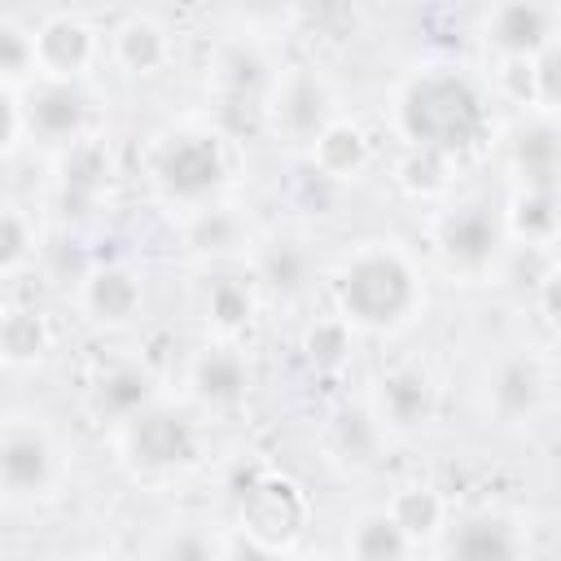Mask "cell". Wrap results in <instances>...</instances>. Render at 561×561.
<instances>
[{
	"label": "cell",
	"instance_id": "ba28073f",
	"mask_svg": "<svg viewBox=\"0 0 561 561\" xmlns=\"http://www.w3.org/2000/svg\"><path fill=\"white\" fill-rule=\"evenodd\" d=\"M35 53L44 79H79L96 57V31L79 13H48L35 26Z\"/></svg>",
	"mask_w": 561,
	"mask_h": 561
},
{
	"label": "cell",
	"instance_id": "5b68a950",
	"mask_svg": "<svg viewBox=\"0 0 561 561\" xmlns=\"http://www.w3.org/2000/svg\"><path fill=\"white\" fill-rule=\"evenodd\" d=\"M57 478V447L44 425L26 416H9L0 434V482L13 500L44 495Z\"/></svg>",
	"mask_w": 561,
	"mask_h": 561
},
{
	"label": "cell",
	"instance_id": "3957f363",
	"mask_svg": "<svg viewBox=\"0 0 561 561\" xmlns=\"http://www.w3.org/2000/svg\"><path fill=\"white\" fill-rule=\"evenodd\" d=\"M153 180L171 202H206L228 180V158L210 131H175L153 162Z\"/></svg>",
	"mask_w": 561,
	"mask_h": 561
},
{
	"label": "cell",
	"instance_id": "836d02e7",
	"mask_svg": "<svg viewBox=\"0 0 561 561\" xmlns=\"http://www.w3.org/2000/svg\"><path fill=\"white\" fill-rule=\"evenodd\" d=\"M158 561H224V552L202 530H175V535H167Z\"/></svg>",
	"mask_w": 561,
	"mask_h": 561
},
{
	"label": "cell",
	"instance_id": "e0dca14e",
	"mask_svg": "<svg viewBox=\"0 0 561 561\" xmlns=\"http://www.w3.org/2000/svg\"><path fill=\"white\" fill-rule=\"evenodd\" d=\"M83 307L96 324H127L140 311V280L127 267H96L83 280Z\"/></svg>",
	"mask_w": 561,
	"mask_h": 561
},
{
	"label": "cell",
	"instance_id": "8992f818",
	"mask_svg": "<svg viewBox=\"0 0 561 561\" xmlns=\"http://www.w3.org/2000/svg\"><path fill=\"white\" fill-rule=\"evenodd\" d=\"M197 425L184 412L149 408L136 421H127V456L140 469H180L197 460Z\"/></svg>",
	"mask_w": 561,
	"mask_h": 561
},
{
	"label": "cell",
	"instance_id": "d6986e66",
	"mask_svg": "<svg viewBox=\"0 0 561 561\" xmlns=\"http://www.w3.org/2000/svg\"><path fill=\"white\" fill-rule=\"evenodd\" d=\"M311 162H316V171L324 180H351V175H359L368 167V140H364V131L355 123L333 118L320 131V140L311 145Z\"/></svg>",
	"mask_w": 561,
	"mask_h": 561
},
{
	"label": "cell",
	"instance_id": "f546056e",
	"mask_svg": "<svg viewBox=\"0 0 561 561\" xmlns=\"http://www.w3.org/2000/svg\"><path fill=\"white\" fill-rule=\"evenodd\" d=\"M447 153H438V149H408L403 153V162H399V180H403V188H412V193H434V188H443L447 184Z\"/></svg>",
	"mask_w": 561,
	"mask_h": 561
},
{
	"label": "cell",
	"instance_id": "1f68e13d",
	"mask_svg": "<svg viewBox=\"0 0 561 561\" xmlns=\"http://www.w3.org/2000/svg\"><path fill=\"white\" fill-rule=\"evenodd\" d=\"M31 245H35L31 219H26L18 206H9L4 219H0V267H4V272H18L22 259L31 254Z\"/></svg>",
	"mask_w": 561,
	"mask_h": 561
},
{
	"label": "cell",
	"instance_id": "83f0119b",
	"mask_svg": "<svg viewBox=\"0 0 561 561\" xmlns=\"http://www.w3.org/2000/svg\"><path fill=\"white\" fill-rule=\"evenodd\" d=\"M250 311H254V294H250L245 280H237V276H219V280L206 289V316H210L224 333L241 329V324L250 320Z\"/></svg>",
	"mask_w": 561,
	"mask_h": 561
},
{
	"label": "cell",
	"instance_id": "52a82bcc",
	"mask_svg": "<svg viewBox=\"0 0 561 561\" xmlns=\"http://www.w3.org/2000/svg\"><path fill=\"white\" fill-rule=\"evenodd\" d=\"M26 105V127L44 145H79L83 118H88V96L70 79H39L22 92Z\"/></svg>",
	"mask_w": 561,
	"mask_h": 561
},
{
	"label": "cell",
	"instance_id": "ffe728a7",
	"mask_svg": "<svg viewBox=\"0 0 561 561\" xmlns=\"http://www.w3.org/2000/svg\"><path fill=\"white\" fill-rule=\"evenodd\" d=\"M508 228L526 241V245H543L561 232V197L552 188H522L508 206Z\"/></svg>",
	"mask_w": 561,
	"mask_h": 561
},
{
	"label": "cell",
	"instance_id": "6da1fadb",
	"mask_svg": "<svg viewBox=\"0 0 561 561\" xmlns=\"http://www.w3.org/2000/svg\"><path fill=\"white\" fill-rule=\"evenodd\" d=\"M399 127L416 149H438V153H460L469 149L482 127V92L451 66H430L408 79L399 96Z\"/></svg>",
	"mask_w": 561,
	"mask_h": 561
},
{
	"label": "cell",
	"instance_id": "30bf717a",
	"mask_svg": "<svg viewBox=\"0 0 561 561\" xmlns=\"http://www.w3.org/2000/svg\"><path fill=\"white\" fill-rule=\"evenodd\" d=\"M557 13L543 4H500L486 18V39L500 57H539L557 39Z\"/></svg>",
	"mask_w": 561,
	"mask_h": 561
},
{
	"label": "cell",
	"instance_id": "8d00e7d4",
	"mask_svg": "<svg viewBox=\"0 0 561 561\" xmlns=\"http://www.w3.org/2000/svg\"><path fill=\"white\" fill-rule=\"evenodd\" d=\"M539 307L552 324H561V267H548L539 280Z\"/></svg>",
	"mask_w": 561,
	"mask_h": 561
},
{
	"label": "cell",
	"instance_id": "44dd1931",
	"mask_svg": "<svg viewBox=\"0 0 561 561\" xmlns=\"http://www.w3.org/2000/svg\"><path fill=\"white\" fill-rule=\"evenodd\" d=\"M351 561H408V548L412 539L399 530V522L381 508V513H364L355 526H351Z\"/></svg>",
	"mask_w": 561,
	"mask_h": 561
},
{
	"label": "cell",
	"instance_id": "5bb4252c",
	"mask_svg": "<svg viewBox=\"0 0 561 561\" xmlns=\"http://www.w3.org/2000/svg\"><path fill=\"white\" fill-rule=\"evenodd\" d=\"M513 171L522 180V188H552L561 180V127L539 118L517 127L513 136Z\"/></svg>",
	"mask_w": 561,
	"mask_h": 561
},
{
	"label": "cell",
	"instance_id": "d6a6232c",
	"mask_svg": "<svg viewBox=\"0 0 561 561\" xmlns=\"http://www.w3.org/2000/svg\"><path fill=\"white\" fill-rule=\"evenodd\" d=\"M535 105L548 114H561V39H552L535 57Z\"/></svg>",
	"mask_w": 561,
	"mask_h": 561
},
{
	"label": "cell",
	"instance_id": "9c48e42d",
	"mask_svg": "<svg viewBox=\"0 0 561 561\" xmlns=\"http://www.w3.org/2000/svg\"><path fill=\"white\" fill-rule=\"evenodd\" d=\"M272 114H276V127L285 136L316 145L320 131L333 123V96H329V88L311 70H294V75L276 79V105H272Z\"/></svg>",
	"mask_w": 561,
	"mask_h": 561
},
{
	"label": "cell",
	"instance_id": "f35d334b",
	"mask_svg": "<svg viewBox=\"0 0 561 561\" xmlns=\"http://www.w3.org/2000/svg\"><path fill=\"white\" fill-rule=\"evenodd\" d=\"M298 561H329V557H298Z\"/></svg>",
	"mask_w": 561,
	"mask_h": 561
},
{
	"label": "cell",
	"instance_id": "f1b7e54d",
	"mask_svg": "<svg viewBox=\"0 0 561 561\" xmlns=\"http://www.w3.org/2000/svg\"><path fill=\"white\" fill-rule=\"evenodd\" d=\"M307 359L316 368H342L351 359V324L346 320H320L307 329Z\"/></svg>",
	"mask_w": 561,
	"mask_h": 561
},
{
	"label": "cell",
	"instance_id": "8fae6325",
	"mask_svg": "<svg viewBox=\"0 0 561 561\" xmlns=\"http://www.w3.org/2000/svg\"><path fill=\"white\" fill-rule=\"evenodd\" d=\"M438 245H443L447 263H456L465 272H478L500 250V224H495V215L486 206H460V210H451L443 219Z\"/></svg>",
	"mask_w": 561,
	"mask_h": 561
},
{
	"label": "cell",
	"instance_id": "74e56055",
	"mask_svg": "<svg viewBox=\"0 0 561 561\" xmlns=\"http://www.w3.org/2000/svg\"><path fill=\"white\" fill-rule=\"evenodd\" d=\"M224 561H276V548H267V543H259V539H250V535H237V539L228 543Z\"/></svg>",
	"mask_w": 561,
	"mask_h": 561
},
{
	"label": "cell",
	"instance_id": "ac0fdd59",
	"mask_svg": "<svg viewBox=\"0 0 561 561\" xmlns=\"http://www.w3.org/2000/svg\"><path fill=\"white\" fill-rule=\"evenodd\" d=\"M114 61L131 75H153L167 61V31L149 13H127L114 26Z\"/></svg>",
	"mask_w": 561,
	"mask_h": 561
},
{
	"label": "cell",
	"instance_id": "7a4b0ae2",
	"mask_svg": "<svg viewBox=\"0 0 561 561\" xmlns=\"http://www.w3.org/2000/svg\"><path fill=\"white\" fill-rule=\"evenodd\" d=\"M337 307L346 324L368 329H394L416 307V276L403 254L386 245H368L355 259H346L337 276Z\"/></svg>",
	"mask_w": 561,
	"mask_h": 561
},
{
	"label": "cell",
	"instance_id": "9a60e30c",
	"mask_svg": "<svg viewBox=\"0 0 561 561\" xmlns=\"http://www.w3.org/2000/svg\"><path fill=\"white\" fill-rule=\"evenodd\" d=\"M250 386V368L232 346H206L193 359V390L197 399H206L210 408H232L245 399Z\"/></svg>",
	"mask_w": 561,
	"mask_h": 561
},
{
	"label": "cell",
	"instance_id": "e575fe53",
	"mask_svg": "<svg viewBox=\"0 0 561 561\" xmlns=\"http://www.w3.org/2000/svg\"><path fill=\"white\" fill-rule=\"evenodd\" d=\"M333 430H337L342 451H351L355 460H364L373 451V443H377V421L368 412H337V425Z\"/></svg>",
	"mask_w": 561,
	"mask_h": 561
},
{
	"label": "cell",
	"instance_id": "7402d4cb",
	"mask_svg": "<svg viewBox=\"0 0 561 561\" xmlns=\"http://www.w3.org/2000/svg\"><path fill=\"white\" fill-rule=\"evenodd\" d=\"M543 394V377L530 359H504L491 377V399H495V412L500 416H526L535 412Z\"/></svg>",
	"mask_w": 561,
	"mask_h": 561
},
{
	"label": "cell",
	"instance_id": "484cf974",
	"mask_svg": "<svg viewBox=\"0 0 561 561\" xmlns=\"http://www.w3.org/2000/svg\"><path fill=\"white\" fill-rule=\"evenodd\" d=\"M105 184V153L96 145H70L66 167H61V188H66V206L70 202H92Z\"/></svg>",
	"mask_w": 561,
	"mask_h": 561
},
{
	"label": "cell",
	"instance_id": "4dcf8cb0",
	"mask_svg": "<svg viewBox=\"0 0 561 561\" xmlns=\"http://www.w3.org/2000/svg\"><path fill=\"white\" fill-rule=\"evenodd\" d=\"M237 237H241V224L228 210L202 206L188 224V245H197V250H228V245H237Z\"/></svg>",
	"mask_w": 561,
	"mask_h": 561
},
{
	"label": "cell",
	"instance_id": "2e32d148",
	"mask_svg": "<svg viewBox=\"0 0 561 561\" xmlns=\"http://www.w3.org/2000/svg\"><path fill=\"white\" fill-rule=\"evenodd\" d=\"M153 394H158L153 373L145 364H131V359L105 368L101 381H96V408L105 416H118V421H136L140 412H149Z\"/></svg>",
	"mask_w": 561,
	"mask_h": 561
},
{
	"label": "cell",
	"instance_id": "4316f807",
	"mask_svg": "<svg viewBox=\"0 0 561 561\" xmlns=\"http://www.w3.org/2000/svg\"><path fill=\"white\" fill-rule=\"evenodd\" d=\"M259 272H263V280H267L272 289L298 294V289L307 285V276H311V259H307V250H302L298 241H272V245L259 254Z\"/></svg>",
	"mask_w": 561,
	"mask_h": 561
},
{
	"label": "cell",
	"instance_id": "4fadbf2b",
	"mask_svg": "<svg viewBox=\"0 0 561 561\" xmlns=\"http://www.w3.org/2000/svg\"><path fill=\"white\" fill-rule=\"evenodd\" d=\"M447 561H522V530L500 513H473L451 526Z\"/></svg>",
	"mask_w": 561,
	"mask_h": 561
},
{
	"label": "cell",
	"instance_id": "d590c367",
	"mask_svg": "<svg viewBox=\"0 0 561 561\" xmlns=\"http://www.w3.org/2000/svg\"><path fill=\"white\" fill-rule=\"evenodd\" d=\"M500 83L517 101H535V57H504Z\"/></svg>",
	"mask_w": 561,
	"mask_h": 561
},
{
	"label": "cell",
	"instance_id": "277c9868",
	"mask_svg": "<svg viewBox=\"0 0 561 561\" xmlns=\"http://www.w3.org/2000/svg\"><path fill=\"white\" fill-rule=\"evenodd\" d=\"M237 504H241L245 535L267 543V548L289 543L302 530V517H307V504H302L298 486L280 473H250L245 486L237 491Z\"/></svg>",
	"mask_w": 561,
	"mask_h": 561
},
{
	"label": "cell",
	"instance_id": "603a6c76",
	"mask_svg": "<svg viewBox=\"0 0 561 561\" xmlns=\"http://www.w3.org/2000/svg\"><path fill=\"white\" fill-rule=\"evenodd\" d=\"M386 513L399 522V530L412 543L438 535V526H443V500H438L434 486H403V491H394V500H390Z\"/></svg>",
	"mask_w": 561,
	"mask_h": 561
},
{
	"label": "cell",
	"instance_id": "d4e9b609",
	"mask_svg": "<svg viewBox=\"0 0 561 561\" xmlns=\"http://www.w3.org/2000/svg\"><path fill=\"white\" fill-rule=\"evenodd\" d=\"M0 351L9 364H31L48 351V324L39 311H9L0 324Z\"/></svg>",
	"mask_w": 561,
	"mask_h": 561
},
{
	"label": "cell",
	"instance_id": "7c38bea8",
	"mask_svg": "<svg viewBox=\"0 0 561 561\" xmlns=\"http://www.w3.org/2000/svg\"><path fill=\"white\" fill-rule=\"evenodd\" d=\"M434 386L421 368H390L377 381V425L386 430H421L434 416Z\"/></svg>",
	"mask_w": 561,
	"mask_h": 561
},
{
	"label": "cell",
	"instance_id": "cb8c5ba5",
	"mask_svg": "<svg viewBox=\"0 0 561 561\" xmlns=\"http://www.w3.org/2000/svg\"><path fill=\"white\" fill-rule=\"evenodd\" d=\"M0 75H4V88H13V92H26L39 75L35 31H22L13 18L0 22Z\"/></svg>",
	"mask_w": 561,
	"mask_h": 561
}]
</instances>
